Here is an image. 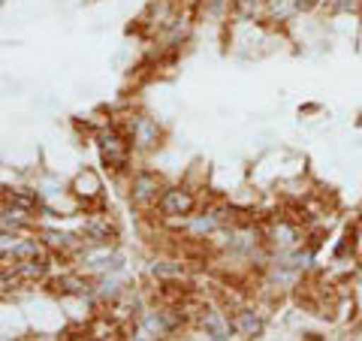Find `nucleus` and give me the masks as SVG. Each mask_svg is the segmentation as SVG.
Returning <instances> with one entry per match:
<instances>
[{
  "label": "nucleus",
  "mask_w": 362,
  "mask_h": 341,
  "mask_svg": "<svg viewBox=\"0 0 362 341\" xmlns=\"http://www.w3.org/2000/svg\"><path fill=\"white\" fill-rule=\"evenodd\" d=\"M97 151H100L103 166L112 169V173H121V169H127V163H130V142L118 127L97 130Z\"/></svg>",
  "instance_id": "1"
},
{
  "label": "nucleus",
  "mask_w": 362,
  "mask_h": 341,
  "mask_svg": "<svg viewBox=\"0 0 362 341\" xmlns=\"http://www.w3.org/2000/svg\"><path fill=\"white\" fill-rule=\"evenodd\" d=\"M197 209V197L187 187H166L157 200V212L163 218H190Z\"/></svg>",
  "instance_id": "2"
},
{
  "label": "nucleus",
  "mask_w": 362,
  "mask_h": 341,
  "mask_svg": "<svg viewBox=\"0 0 362 341\" xmlns=\"http://www.w3.org/2000/svg\"><path fill=\"white\" fill-rule=\"evenodd\" d=\"M160 124H157L154 118L148 115H139V118H133L130 124V142H133V149H139V151H151L160 145Z\"/></svg>",
  "instance_id": "3"
},
{
  "label": "nucleus",
  "mask_w": 362,
  "mask_h": 341,
  "mask_svg": "<svg viewBox=\"0 0 362 341\" xmlns=\"http://www.w3.org/2000/svg\"><path fill=\"white\" fill-rule=\"evenodd\" d=\"M160 178H157L154 173H139L133 178V185H130V200L136 202V206H151V202L160 200Z\"/></svg>",
  "instance_id": "4"
},
{
  "label": "nucleus",
  "mask_w": 362,
  "mask_h": 341,
  "mask_svg": "<svg viewBox=\"0 0 362 341\" xmlns=\"http://www.w3.org/2000/svg\"><path fill=\"white\" fill-rule=\"evenodd\" d=\"M178 326H181V314L169 308H157L142 317V333H148V335H173Z\"/></svg>",
  "instance_id": "5"
},
{
  "label": "nucleus",
  "mask_w": 362,
  "mask_h": 341,
  "mask_svg": "<svg viewBox=\"0 0 362 341\" xmlns=\"http://www.w3.org/2000/svg\"><path fill=\"white\" fill-rule=\"evenodd\" d=\"M199 326H202V333H206L209 338H214V341H226V338L235 335L233 317H226L221 311H206L202 314V320H199Z\"/></svg>",
  "instance_id": "6"
},
{
  "label": "nucleus",
  "mask_w": 362,
  "mask_h": 341,
  "mask_svg": "<svg viewBox=\"0 0 362 341\" xmlns=\"http://www.w3.org/2000/svg\"><path fill=\"white\" fill-rule=\"evenodd\" d=\"M233 329H235V335H242V338H259L266 333V323L254 308H242L233 317Z\"/></svg>",
  "instance_id": "7"
},
{
  "label": "nucleus",
  "mask_w": 362,
  "mask_h": 341,
  "mask_svg": "<svg viewBox=\"0 0 362 341\" xmlns=\"http://www.w3.org/2000/svg\"><path fill=\"white\" fill-rule=\"evenodd\" d=\"M269 242L281 248V251H290V248H296L302 242V233H299V226H293L287 221H275L269 226Z\"/></svg>",
  "instance_id": "8"
},
{
  "label": "nucleus",
  "mask_w": 362,
  "mask_h": 341,
  "mask_svg": "<svg viewBox=\"0 0 362 341\" xmlns=\"http://www.w3.org/2000/svg\"><path fill=\"white\" fill-rule=\"evenodd\" d=\"M54 293H61V296H90L94 287H90V281L82 278V275H61L54 278Z\"/></svg>",
  "instance_id": "9"
},
{
  "label": "nucleus",
  "mask_w": 362,
  "mask_h": 341,
  "mask_svg": "<svg viewBox=\"0 0 362 341\" xmlns=\"http://www.w3.org/2000/svg\"><path fill=\"white\" fill-rule=\"evenodd\" d=\"M263 13L272 25H287V21L296 16V0H266Z\"/></svg>",
  "instance_id": "10"
},
{
  "label": "nucleus",
  "mask_w": 362,
  "mask_h": 341,
  "mask_svg": "<svg viewBox=\"0 0 362 341\" xmlns=\"http://www.w3.org/2000/svg\"><path fill=\"white\" fill-rule=\"evenodd\" d=\"M82 236H88L94 245H109L112 238H115V226H112L109 221L90 218V221H85V226H82Z\"/></svg>",
  "instance_id": "11"
},
{
  "label": "nucleus",
  "mask_w": 362,
  "mask_h": 341,
  "mask_svg": "<svg viewBox=\"0 0 362 341\" xmlns=\"http://www.w3.org/2000/svg\"><path fill=\"white\" fill-rule=\"evenodd\" d=\"M49 275V260L45 257H37V260H21L16 266V278L21 281H42Z\"/></svg>",
  "instance_id": "12"
},
{
  "label": "nucleus",
  "mask_w": 362,
  "mask_h": 341,
  "mask_svg": "<svg viewBox=\"0 0 362 341\" xmlns=\"http://www.w3.org/2000/svg\"><path fill=\"white\" fill-rule=\"evenodd\" d=\"M9 251H13V260H16V263H21V260L45 257L42 238H21V242H13V245H9Z\"/></svg>",
  "instance_id": "13"
},
{
  "label": "nucleus",
  "mask_w": 362,
  "mask_h": 341,
  "mask_svg": "<svg viewBox=\"0 0 362 341\" xmlns=\"http://www.w3.org/2000/svg\"><path fill=\"white\" fill-rule=\"evenodd\" d=\"M73 190L78 193V197H85V200H90V197H97L100 190H103V185H100V175L97 173H90V169H85L82 175L76 178V185H73Z\"/></svg>",
  "instance_id": "14"
},
{
  "label": "nucleus",
  "mask_w": 362,
  "mask_h": 341,
  "mask_svg": "<svg viewBox=\"0 0 362 341\" xmlns=\"http://www.w3.org/2000/svg\"><path fill=\"white\" fill-rule=\"evenodd\" d=\"M235 0H199V13L202 18H211V21H223L226 13L233 9Z\"/></svg>",
  "instance_id": "15"
},
{
  "label": "nucleus",
  "mask_w": 362,
  "mask_h": 341,
  "mask_svg": "<svg viewBox=\"0 0 362 341\" xmlns=\"http://www.w3.org/2000/svg\"><path fill=\"white\" fill-rule=\"evenodd\" d=\"M263 9H266V0H235L233 4V13L239 16L242 21H254Z\"/></svg>",
  "instance_id": "16"
},
{
  "label": "nucleus",
  "mask_w": 362,
  "mask_h": 341,
  "mask_svg": "<svg viewBox=\"0 0 362 341\" xmlns=\"http://www.w3.org/2000/svg\"><path fill=\"white\" fill-rule=\"evenodd\" d=\"M151 275L154 278H185V266L173 263V260H157V263H151Z\"/></svg>",
  "instance_id": "17"
},
{
  "label": "nucleus",
  "mask_w": 362,
  "mask_h": 341,
  "mask_svg": "<svg viewBox=\"0 0 362 341\" xmlns=\"http://www.w3.org/2000/svg\"><path fill=\"white\" fill-rule=\"evenodd\" d=\"M221 224H223V221H221V214H202V218L194 221V226H190V230H194L197 236H209V233L218 230Z\"/></svg>",
  "instance_id": "18"
},
{
  "label": "nucleus",
  "mask_w": 362,
  "mask_h": 341,
  "mask_svg": "<svg viewBox=\"0 0 362 341\" xmlns=\"http://www.w3.org/2000/svg\"><path fill=\"white\" fill-rule=\"evenodd\" d=\"M326 6L338 16H350V13H359L362 9V0H326Z\"/></svg>",
  "instance_id": "19"
},
{
  "label": "nucleus",
  "mask_w": 362,
  "mask_h": 341,
  "mask_svg": "<svg viewBox=\"0 0 362 341\" xmlns=\"http://www.w3.org/2000/svg\"><path fill=\"white\" fill-rule=\"evenodd\" d=\"M42 242L45 245H52V248H73V236H66V233H54V230H45L42 233Z\"/></svg>",
  "instance_id": "20"
},
{
  "label": "nucleus",
  "mask_w": 362,
  "mask_h": 341,
  "mask_svg": "<svg viewBox=\"0 0 362 341\" xmlns=\"http://www.w3.org/2000/svg\"><path fill=\"white\" fill-rule=\"evenodd\" d=\"M323 0H296V13H314Z\"/></svg>",
  "instance_id": "21"
},
{
  "label": "nucleus",
  "mask_w": 362,
  "mask_h": 341,
  "mask_svg": "<svg viewBox=\"0 0 362 341\" xmlns=\"http://www.w3.org/2000/svg\"><path fill=\"white\" fill-rule=\"evenodd\" d=\"M356 281H359V287H362V269H359V275H356Z\"/></svg>",
  "instance_id": "22"
}]
</instances>
